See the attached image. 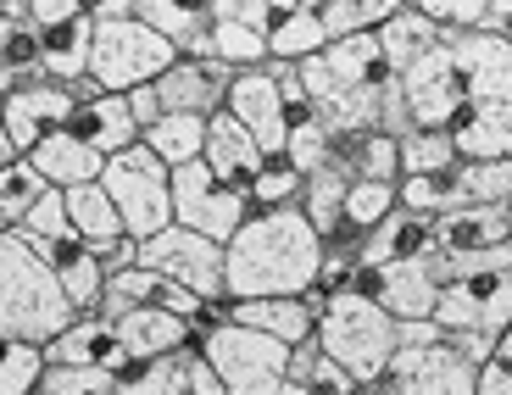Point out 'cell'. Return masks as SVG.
Instances as JSON below:
<instances>
[{"label":"cell","instance_id":"6da1fadb","mask_svg":"<svg viewBox=\"0 0 512 395\" xmlns=\"http://www.w3.org/2000/svg\"><path fill=\"white\" fill-rule=\"evenodd\" d=\"M229 256V301H268V295H312L323 268V240L301 206L290 212H251L245 229L223 245Z\"/></svg>","mask_w":512,"mask_h":395},{"label":"cell","instance_id":"7a4b0ae2","mask_svg":"<svg viewBox=\"0 0 512 395\" xmlns=\"http://www.w3.org/2000/svg\"><path fill=\"white\" fill-rule=\"evenodd\" d=\"M90 17H95L90 84L101 95H134L179 62V51L134 17V0H90Z\"/></svg>","mask_w":512,"mask_h":395},{"label":"cell","instance_id":"3957f363","mask_svg":"<svg viewBox=\"0 0 512 395\" xmlns=\"http://www.w3.org/2000/svg\"><path fill=\"white\" fill-rule=\"evenodd\" d=\"M67 323H78V312L67 306L56 268L39 262L17 234H0V340L51 345Z\"/></svg>","mask_w":512,"mask_h":395},{"label":"cell","instance_id":"277c9868","mask_svg":"<svg viewBox=\"0 0 512 395\" xmlns=\"http://www.w3.org/2000/svg\"><path fill=\"white\" fill-rule=\"evenodd\" d=\"M318 345L329 351L357 384H379L401 351V323L379 301L357 290H340L318 312Z\"/></svg>","mask_w":512,"mask_h":395},{"label":"cell","instance_id":"5b68a950","mask_svg":"<svg viewBox=\"0 0 512 395\" xmlns=\"http://www.w3.org/2000/svg\"><path fill=\"white\" fill-rule=\"evenodd\" d=\"M512 268V206H462L435 223V256L429 273L440 284L474 279V273Z\"/></svg>","mask_w":512,"mask_h":395},{"label":"cell","instance_id":"8992f818","mask_svg":"<svg viewBox=\"0 0 512 395\" xmlns=\"http://www.w3.org/2000/svg\"><path fill=\"white\" fill-rule=\"evenodd\" d=\"M379 384L384 395H474L479 368L429 318V323H401V351Z\"/></svg>","mask_w":512,"mask_h":395},{"label":"cell","instance_id":"52a82bcc","mask_svg":"<svg viewBox=\"0 0 512 395\" xmlns=\"http://www.w3.org/2000/svg\"><path fill=\"white\" fill-rule=\"evenodd\" d=\"M101 190L112 195L128 240H156L162 229H173V167H162L145 145L101 167Z\"/></svg>","mask_w":512,"mask_h":395},{"label":"cell","instance_id":"ba28073f","mask_svg":"<svg viewBox=\"0 0 512 395\" xmlns=\"http://www.w3.org/2000/svg\"><path fill=\"white\" fill-rule=\"evenodd\" d=\"M201 357L229 395H279L284 379H290V345L256 329H240V323H223V329L206 334Z\"/></svg>","mask_w":512,"mask_h":395},{"label":"cell","instance_id":"9c48e42d","mask_svg":"<svg viewBox=\"0 0 512 395\" xmlns=\"http://www.w3.org/2000/svg\"><path fill=\"white\" fill-rule=\"evenodd\" d=\"M140 268L167 284H184L201 301H229V256H223V245L201 240L179 223L162 229L156 240H140Z\"/></svg>","mask_w":512,"mask_h":395},{"label":"cell","instance_id":"30bf717a","mask_svg":"<svg viewBox=\"0 0 512 395\" xmlns=\"http://www.w3.org/2000/svg\"><path fill=\"white\" fill-rule=\"evenodd\" d=\"M28 23L39 34V67L56 84H84L90 78L95 17L90 0H28Z\"/></svg>","mask_w":512,"mask_h":395},{"label":"cell","instance_id":"8fae6325","mask_svg":"<svg viewBox=\"0 0 512 395\" xmlns=\"http://www.w3.org/2000/svg\"><path fill=\"white\" fill-rule=\"evenodd\" d=\"M245 217H251L245 190L223 184L206 162L173 173V223H179V229L201 234V240H212V245H229L234 234L245 229Z\"/></svg>","mask_w":512,"mask_h":395},{"label":"cell","instance_id":"7c38bea8","mask_svg":"<svg viewBox=\"0 0 512 395\" xmlns=\"http://www.w3.org/2000/svg\"><path fill=\"white\" fill-rule=\"evenodd\" d=\"M84 95H95L90 78H84V84H56V78L39 73V78H28V84H17V90L0 101V123L12 134L17 156H34L51 134H62L73 106L84 101Z\"/></svg>","mask_w":512,"mask_h":395},{"label":"cell","instance_id":"4fadbf2b","mask_svg":"<svg viewBox=\"0 0 512 395\" xmlns=\"http://www.w3.org/2000/svg\"><path fill=\"white\" fill-rule=\"evenodd\" d=\"M212 28H206L201 51L206 62L229 67V73H251V67H268V17L273 0H206Z\"/></svg>","mask_w":512,"mask_h":395},{"label":"cell","instance_id":"5bb4252c","mask_svg":"<svg viewBox=\"0 0 512 395\" xmlns=\"http://www.w3.org/2000/svg\"><path fill=\"white\" fill-rule=\"evenodd\" d=\"M435 323L446 334H490V340H501L512 329V268L440 284Z\"/></svg>","mask_w":512,"mask_h":395},{"label":"cell","instance_id":"9a60e30c","mask_svg":"<svg viewBox=\"0 0 512 395\" xmlns=\"http://www.w3.org/2000/svg\"><path fill=\"white\" fill-rule=\"evenodd\" d=\"M229 117L256 140V151L279 162L284 145H290V112H284V95H279V78L273 67H251V73H234V90H229Z\"/></svg>","mask_w":512,"mask_h":395},{"label":"cell","instance_id":"2e32d148","mask_svg":"<svg viewBox=\"0 0 512 395\" xmlns=\"http://www.w3.org/2000/svg\"><path fill=\"white\" fill-rule=\"evenodd\" d=\"M351 290L379 301L396 323H429L440 301V279L429 273V256L418 262H396V268H357Z\"/></svg>","mask_w":512,"mask_h":395},{"label":"cell","instance_id":"e0dca14e","mask_svg":"<svg viewBox=\"0 0 512 395\" xmlns=\"http://www.w3.org/2000/svg\"><path fill=\"white\" fill-rule=\"evenodd\" d=\"M446 56L457 67L468 106L512 101V39L501 34H446Z\"/></svg>","mask_w":512,"mask_h":395},{"label":"cell","instance_id":"ac0fdd59","mask_svg":"<svg viewBox=\"0 0 512 395\" xmlns=\"http://www.w3.org/2000/svg\"><path fill=\"white\" fill-rule=\"evenodd\" d=\"M112 379H117V395H229L218 384V373L206 368L201 345H190V351H179V357H167V362L123 357L112 368Z\"/></svg>","mask_w":512,"mask_h":395},{"label":"cell","instance_id":"d6986e66","mask_svg":"<svg viewBox=\"0 0 512 395\" xmlns=\"http://www.w3.org/2000/svg\"><path fill=\"white\" fill-rule=\"evenodd\" d=\"M229 90H234V73L206 56H179L156 78V101L162 112H184V117H218L229 106Z\"/></svg>","mask_w":512,"mask_h":395},{"label":"cell","instance_id":"ffe728a7","mask_svg":"<svg viewBox=\"0 0 512 395\" xmlns=\"http://www.w3.org/2000/svg\"><path fill=\"white\" fill-rule=\"evenodd\" d=\"M323 301H329L323 290H312V295H268V301H234V323L268 334V340H279V345L295 351V345L318 340Z\"/></svg>","mask_w":512,"mask_h":395},{"label":"cell","instance_id":"44dd1931","mask_svg":"<svg viewBox=\"0 0 512 395\" xmlns=\"http://www.w3.org/2000/svg\"><path fill=\"white\" fill-rule=\"evenodd\" d=\"M67 134H73V140H84L90 151H101L106 162L140 145V123H134V112H128V95H101V90L84 95V101L73 106Z\"/></svg>","mask_w":512,"mask_h":395},{"label":"cell","instance_id":"7402d4cb","mask_svg":"<svg viewBox=\"0 0 512 395\" xmlns=\"http://www.w3.org/2000/svg\"><path fill=\"white\" fill-rule=\"evenodd\" d=\"M112 329H117L123 357H134V362H167V357H179V351H190V345H201L190 323L162 312V306H140V312L117 318Z\"/></svg>","mask_w":512,"mask_h":395},{"label":"cell","instance_id":"603a6c76","mask_svg":"<svg viewBox=\"0 0 512 395\" xmlns=\"http://www.w3.org/2000/svg\"><path fill=\"white\" fill-rule=\"evenodd\" d=\"M329 51V28L318 17V0H273L268 17V62H312Z\"/></svg>","mask_w":512,"mask_h":395},{"label":"cell","instance_id":"cb8c5ba5","mask_svg":"<svg viewBox=\"0 0 512 395\" xmlns=\"http://www.w3.org/2000/svg\"><path fill=\"white\" fill-rule=\"evenodd\" d=\"M329 173H340L346 184H401V145L379 128L368 134H334Z\"/></svg>","mask_w":512,"mask_h":395},{"label":"cell","instance_id":"d4e9b609","mask_svg":"<svg viewBox=\"0 0 512 395\" xmlns=\"http://www.w3.org/2000/svg\"><path fill=\"white\" fill-rule=\"evenodd\" d=\"M201 162L212 167V173H218L223 184L245 190V184H251L256 173H262V162H268V156L256 151V140L229 117V106H223L218 117H206V151H201Z\"/></svg>","mask_w":512,"mask_h":395},{"label":"cell","instance_id":"484cf974","mask_svg":"<svg viewBox=\"0 0 512 395\" xmlns=\"http://www.w3.org/2000/svg\"><path fill=\"white\" fill-rule=\"evenodd\" d=\"M418 256H435V223L396 206V212L368 234V245H362V268H396V262H418Z\"/></svg>","mask_w":512,"mask_h":395},{"label":"cell","instance_id":"4316f807","mask_svg":"<svg viewBox=\"0 0 512 395\" xmlns=\"http://www.w3.org/2000/svg\"><path fill=\"white\" fill-rule=\"evenodd\" d=\"M45 362L51 368H101L112 373L123 362V345H117V329L106 318H78L45 345Z\"/></svg>","mask_w":512,"mask_h":395},{"label":"cell","instance_id":"83f0119b","mask_svg":"<svg viewBox=\"0 0 512 395\" xmlns=\"http://www.w3.org/2000/svg\"><path fill=\"white\" fill-rule=\"evenodd\" d=\"M462 162H512V101L468 106L451 128Z\"/></svg>","mask_w":512,"mask_h":395},{"label":"cell","instance_id":"f1b7e54d","mask_svg":"<svg viewBox=\"0 0 512 395\" xmlns=\"http://www.w3.org/2000/svg\"><path fill=\"white\" fill-rule=\"evenodd\" d=\"M28 162H34V173L45 184H51V190H62V195H73V190H84V184H101V167H106V156L101 151H90V145L84 140H73V134H51V140L39 145L34 156H28Z\"/></svg>","mask_w":512,"mask_h":395},{"label":"cell","instance_id":"f546056e","mask_svg":"<svg viewBox=\"0 0 512 395\" xmlns=\"http://www.w3.org/2000/svg\"><path fill=\"white\" fill-rule=\"evenodd\" d=\"M379 45H384V62H390V73L407 78L412 67L423 62V56H435L440 45H446V34H440V28L407 0V6H401V12L379 28Z\"/></svg>","mask_w":512,"mask_h":395},{"label":"cell","instance_id":"4dcf8cb0","mask_svg":"<svg viewBox=\"0 0 512 395\" xmlns=\"http://www.w3.org/2000/svg\"><path fill=\"white\" fill-rule=\"evenodd\" d=\"M134 17H140L145 28H156V34H162L179 56H195V51H201L206 28H212L206 0H201V6H184V0H134Z\"/></svg>","mask_w":512,"mask_h":395},{"label":"cell","instance_id":"1f68e13d","mask_svg":"<svg viewBox=\"0 0 512 395\" xmlns=\"http://www.w3.org/2000/svg\"><path fill=\"white\" fill-rule=\"evenodd\" d=\"M323 62H329V73L340 78V84H351V90H384L390 84V62H384V45L379 34H357V39H334L329 51H323Z\"/></svg>","mask_w":512,"mask_h":395},{"label":"cell","instance_id":"d6a6232c","mask_svg":"<svg viewBox=\"0 0 512 395\" xmlns=\"http://www.w3.org/2000/svg\"><path fill=\"white\" fill-rule=\"evenodd\" d=\"M145 151L156 156L162 167H195L201 162V151H206V117H184V112H167L156 128H145Z\"/></svg>","mask_w":512,"mask_h":395},{"label":"cell","instance_id":"836d02e7","mask_svg":"<svg viewBox=\"0 0 512 395\" xmlns=\"http://www.w3.org/2000/svg\"><path fill=\"white\" fill-rule=\"evenodd\" d=\"M56 284H62L67 306H73L78 318H101V295H106V268L101 256L90 251V245L78 240L73 251L56 262Z\"/></svg>","mask_w":512,"mask_h":395},{"label":"cell","instance_id":"e575fe53","mask_svg":"<svg viewBox=\"0 0 512 395\" xmlns=\"http://www.w3.org/2000/svg\"><path fill=\"white\" fill-rule=\"evenodd\" d=\"M67 217H73V234L90 251H106L112 240H123V217H117V206H112V195L101 190V184H84V190H73L67 195Z\"/></svg>","mask_w":512,"mask_h":395},{"label":"cell","instance_id":"d590c367","mask_svg":"<svg viewBox=\"0 0 512 395\" xmlns=\"http://www.w3.org/2000/svg\"><path fill=\"white\" fill-rule=\"evenodd\" d=\"M407 0H318V17L329 28V45L334 39H357V34H379L390 17L401 12Z\"/></svg>","mask_w":512,"mask_h":395},{"label":"cell","instance_id":"8d00e7d4","mask_svg":"<svg viewBox=\"0 0 512 395\" xmlns=\"http://www.w3.org/2000/svg\"><path fill=\"white\" fill-rule=\"evenodd\" d=\"M290 384H301L307 395H357L362 390V384L351 379V373L340 368L318 340H307V345H295L290 351Z\"/></svg>","mask_w":512,"mask_h":395},{"label":"cell","instance_id":"74e56055","mask_svg":"<svg viewBox=\"0 0 512 395\" xmlns=\"http://www.w3.org/2000/svg\"><path fill=\"white\" fill-rule=\"evenodd\" d=\"M396 206H401V184H351L346 190V223H340L334 240H362L368 245V234L379 229Z\"/></svg>","mask_w":512,"mask_h":395},{"label":"cell","instance_id":"f35d334b","mask_svg":"<svg viewBox=\"0 0 512 395\" xmlns=\"http://www.w3.org/2000/svg\"><path fill=\"white\" fill-rule=\"evenodd\" d=\"M401 145V179H423V173H446V167H457V140H451L446 128H412Z\"/></svg>","mask_w":512,"mask_h":395},{"label":"cell","instance_id":"ab89813d","mask_svg":"<svg viewBox=\"0 0 512 395\" xmlns=\"http://www.w3.org/2000/svg\"><path fill=\"white\" fill-rule=\"evenodd\" d=\"M301 190H307V179L279 156V162H262V173L245 184V206L251 212H290V206H301Z\"/></svg>","mask_w":512,"mask_h":395},{"label":"cell","instance_id":"60d3db41","mask_svg":"<svg viewBox=\"0 0 512 395\" xmlns=\"http://www.w3.org/2000/svg\"><path fill=\"white\" fill-rule=\"evenodd\" d=\"M346 190L351 184L340 179V173L307 179V190H301V217L318 229V240H334V234H340V223H346Z\"/></svg>","mask_w":512,"mask_h":395},{"label":"cell","instance_id":"b9f144b4","mask_svg":"<svg viewBox=\"0 0 512 395\" xmlns=\"http://www.w3.org/2000/svg\"><path fill=\"white\" fill-rule=\"evenodd\" d=\"M45 345L28 340H0V395H34L45 379Z\"/></svg>","mask_w":512,"mask_h":395},{"label":"cell","instance_id":"7bdbcfd3","mask_svg":"<svg viewBox=\"0 0 512 395\" xmlns=\"http://www.w3.org/2000/svg\"><path fill=\"white\" fill-rule=\"evenodd\" d=\"M45 190H51V184L34 173V162H28V156H17L12 167H0V217L17 229V223L34 212V201H39Z\"/></svg>","mask_w":512,"mask_h":395},{"label":"cell","instance_id":"ee69618b","mask_svg":"<svg viewBox=\"0 0 512 395\" xmlns=\"http://www.w3.org/2000/svg\"><path fill=\"white\" fill-rule=\"evenodd\" d=\"M329 156H334V134L318 123V117H307V123H295V128H290L284 162H290L301 179H318V173H329Z\"/></svg>","mask_w":512,"mask_h":395},{"label":"cell","instance_id":"f6af8a7d","mask_svg":"<svg viewBox=\"0 0 512 395\" xmlns=\"http://www.w3.org/2000/svg\"><path fill=\"white\" fill-rule=\"evenodd\" d=\"M156 273H145V268H128V273H112L106 279V295H101V318L106 323H117V318H128V312H140V306H156Z\"/></svg>","mask_w":512,"mask_h":395},{"label":"cell","instance_id":"bcb514c9","mask_svg":"<svg viewBox=\"0 0 512 395\" xmlns=\"http://www.w3.org/2000/svg\"><path fill=\"white\" fill-rule=\"evenodd\" d=\"M440 34H490V0H412Z\"/></svg>","mask_w":512,"mask_h":395},{"label":"cell","instance_id":"7dc6e473","mask_svg":"<svg viewBox=\"0 0 512 395\" xmlns=\"http://www.w3.org/2000/svg\"><path fill=\"white\" fill-rule=\"evenodd\" d=\"M34 395H117V379L101 368H45Z\"/></svg>","mask_w":512,"mask_h":395},{"label":"cell","instance_id":"c3c4849f","mask_svg":"<svg viewBox=\"0 0 512 395\" xmlns=\"http://www.w3.org/2000/svg\"><path fill=\"white\" fill-rule=\"evenodd\" d=\"M128 112H134V123H140V140H145V128H156L162 123V101H156V84H145V90H134L128 95Z\"/></svg>","mask_w":512,"mask_h":395},{"label":"cell","instance_id":"681fc988","mask_svg":"<svg viewBox=\"0 0 512 395\" xmlns=\"http://www.w3.org/2000/svg\"><path fill=\"white\" fill-rule=\"evenodd\" d=\"M474 395H512V373L501 368V362L479 368V390H474Z\"/></svg>","mask_w":512,"mask_h":395},{"label":"cell","instance_id":"f907efd6","mask_svg":"<svg viewBox=\"0 0 512 395\" xmlns=\"http://www.w3.org/2000/svg\"><path fill=\"white\" fill-rule=\"evenodd\" d=\"M17 162V145H12V134H6V123H0V167H12Z\"/></svg>","mask_w":512,"mask_h":395},{"label":"cell","instance_id":"816d5d0a","mask_svg":"<svg viewBox=\"0 0 512 395\" xmlns=\"http://www.w3.org/2000/svg\"><path fill=\"white\" fill-rule=\"evenodd\" d=\"M496 362H501V368L512 373V329H507V334H501V340H496Z\"/></svg>","mask_w":512,"mask_h":395},{"label":"cell","instance_id":"f5cc1de1","mask_svg":"<svg viewBox=\"0 0 512 395\" xmlns=\"http://www.w3.org/2000/svg\"><path fill=\"white\" fill-rule=\"evenodd\" d=\"M279 395H307V390H301V384H290V379H284V390Z\"/></svg>","mask_w":512,"mask_h":395},{"label":"cell","instance_id":"db71d44e","mask_svg":"<svg viewBox=\"0 0 512 395\" xmlns=\"http://www.w3.org/2000/svg\"><path fill=\"white\" fill-rule=\"evenodd\" d=\"M357 395H384V384H362V390Z\"/></svg>","mask_w":512,"mask_h":395},{"label":"cell","instance_id":"11a10c76","mask_svg":"<svg viewBox=\"0 0 512 395\" xmlns=\"http://www.w3.org/2000/svg\"><path fill=\"white\" fill-rule=\"evenodd\" d=\"M0 234H12V223H6V217H0Z\"/></svg>","mask_w":512,"mask_h":395}]
</instances>
